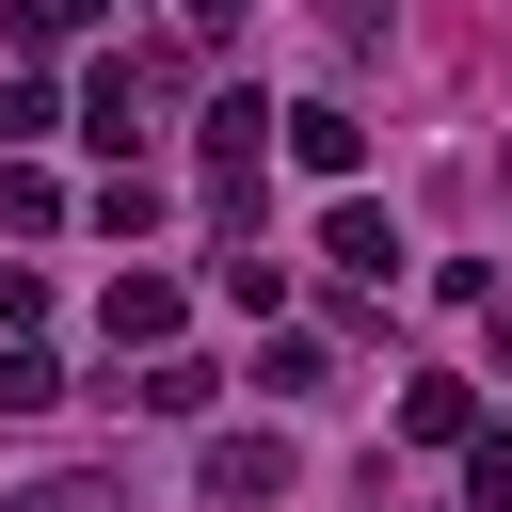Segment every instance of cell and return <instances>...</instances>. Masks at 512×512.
<instances>
[{
	"mask_svg": "<svg viewBox=\"0 0 512 512\" xmlns=\"http://www.w3.org/2000/svg\"><path fill=\"white\" fill-rule=\"evenodd\" d=\"M160 80H176V64H96V80H80V144H112V160H128V144L160 128Z\"/></svg>",
	"mask_w": 512,
	"mask_h": 512,
	"instance_id": "1",
	"label": "cell"
},
{
	"mask_svg": "<svg viewBox=\"0 0 512 512\" xmlns=\"http://www.w3.org/2000/svg\"><path fill=\"white\" fill-rule=\"evenodd\" d=\"M192 480H208V512H272V496H288V448H272V432H208Z\"/></svg>",
	"mask_w": 512,
	"mask_h": 512,
	"instance_id": "2",
	"label": "cell"
},
{
	"mask_svg": "<svg viewBox=\"0 0 512 512\" xmlns=\"http://www.w3.org/2000/svg\"><path fill=\"white\" fill-rule=\"evenodd\" d=\"M320 256H336L352 288H400V224H384L368 192H336V208H320Z\"/></svg>",
	"mask_w": 512,
	"mask_h": 512,
	"instance_id": "3",
	"label": "cell"
},
{
	"mask_svg": "<svg viewBox=\"0 0 512 512\" xmlns=\"http://www.w3.org/2000/svg\"><path fill=\"white\" fill-rule=\"evenodd\" d=\"M128 400H144V416H208V400H224V368H208V352H176V336H160V352H144V384H128Z\"/></svg>",
	"mask_w": 512,
	"mask_h": 512,
	"instance_id": "4",
	"label": "cell"
},
{
	"mask_svg": "<svg viewBox=\"0 0 512 512\" xmlns=\"http://www.w3.org/2000/svg\"><path fill=\"white\" fill-rule=\"evenodd\" d=\"M288 160H304V176H352V160H368V128H352L336 96H304V112H288Z\"/></svg>",
	"mask_w": 512,
	"mask_h": 512,
	"instance_id": "5",
	"label": "cell"
},
{
	"mask_svg": "<svg viewBox=\"0 0 512 512\" xmlns=\"http://www.w3.org/2000/svg\"><path fill=\"white\" fill-rule=\"evenodd\" d=\"M176 336V272H112V352H160Z\"/></svg>",
	"mask_w": 512,
	"mask_h": 512,
	"instance_id": "6",
	"label": "cell"
},
{
	"mask_svg": "<svg viewBox=\"0 0 512 512\" xmlns=\"http://www.w3.org/2000/svg\"><path fill=\"white\" fill-rule=\"evenodd\" d=\"M400 432H416V448H464V432H480V400H464L448 368H416V384H400Z\"/></svg>",
	"mask_w": 512,
	"mask_h": 512,
	"instance_id": "7",
	"label": "cell"
},
{
	"mask_svg": "<svg viewBox=\"0 0 512 512\" xmlns=\"http://www.w3.org/2000/svg\"><path fill=\"white\" fill-rule=\"evenodd\" d=\"M256 384H272V400H336V352H320V336H272Z\"/></svg>",
	"mask_w": 512,
	"mask_h": 512,
	"instance_id": "8",
	"label": "cell"
},
{
	"mask_svg": "<svg viewBox=\"0 0 512 512\" xmlns=\"http://www.w3.org/2000/svg\"><path fill=\"white\" fill-rule=\"evenodd\" d=\"M208 288H224V304H256V320H272V304H288V256H256V240H224V272H208Z\"/></svg>",
	"mask_w": 512,
	"mask_h": 512,
	"instance_id": "9",
	"label": "cell"
},
{
	"mask_svg": "<svg viewBox=\"0 0 512 512\" xmlns=\"http://www.w3.org/2000/svg\"><path fill=\"white\" fill-rule=\"evenodd\" d=\"M96 224H112V240H144V224H160V176H144V160H112V192H96Z\"/></svg>",
	"mask_w": 512,
	"mask_h": 512,
	"instance_id": "10",
	"label": "cell"
},
{
	"mask_svg": "<svg viewBox=\"0 0 512 512\" xmlns=\"http://www.w3.org/2000/svg\"><path fill=\"white\" fill-rule=\"evenodd\" d=\"M48 400H64V368H48L32 336H16V352H0V416H48Z\"/></svg>",
	"mask_w": 512,
	"mask_h": 512,
	"instance_id": "11",
	"label": "cell"
},
{
	"mask_svg": "<svg viewBox=\"0 0 512 512\" xmlns=\"http://www.w3.org/2000/svg\"><path fill=\"white\" fill-rule=\"evenodd\" d=\"M464 496H480V512H512V432H464Z\"/></svg>",
	"mask_w": 512,
	"mask_h": 512,
	"instance_id": "12",
	"label": "cell"
},
{
	"mask_svg": "<svg viewBox=\"0 0 512 512\" xmlns=\"http://www.w3.org/2000/svg\"><path fill=\"white\" fill-rule=\"evenodd\" d=\"M32 128H48V80H16V64H0V144H32Z\"/></svg>",
	"mask_w": 512,
	"mask_h": 512,
	"instance_id": "13",
	"label": "cell"
},
{
	"mask_svg": "<svg viewBox=\"0 0 512 512\" xmlns=\"http://www.w3.org/2000/svg\"><path fill=\"white\" fill-rule=\"evenodd\" d=\"M16 512H128V496H112V480H32Z\"/></svg>",
	"mask_w": 512,
	"mask_h": 512,
	"instance_id": "14",
	"label": "cell"
},
{
	"mask_svg": "<svg viewBox=\"0 0 512 512\" xmlns=\"http://www.w3.org/2000/svg\"><path fill=\"white\" fill-rule=\"evenodd\" d=\"M176 32H192V48H224V32H240V0H176Z\"/></svg>",
	"mask_w": 512,
	"mask_h": 512,
	"instance_id": "15",
	"label": "cell"
}]
</instances>
